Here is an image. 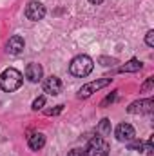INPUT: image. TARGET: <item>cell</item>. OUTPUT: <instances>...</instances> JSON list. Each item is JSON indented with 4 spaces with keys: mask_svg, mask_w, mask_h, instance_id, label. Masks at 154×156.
<instances>
[{
    "mask_svg": "<svg viewBox=\"0 0 154 156\" xmlns=\"http://www.w3.org/2000/svg\"><path fill=\"white\" fill-rule=\"evenodd\" d=\"M98 62H100L102 66H105V67L118 64V60H116V58H107V56H100V58H98Z\"/></svg>",
    "mask_w": 154,
    "mask_h": 156,
    "instance_id": "17",
    "label": "cell"
},
{
    "mask_svg": "<svg viewBox=\"0 0 154 156\" xmlns=\"http://www.w3.org/2000/svg\"><path fill=\"white\" fill-rule=\"evenodd\" d=\"M116 96H118V91H113L111 94H107L103 100H102V104H100V107H107V105H111L113 102L116 100Z\"/></svg>",
    "mask_w": 154,
    "mask_h": 156,
    "instance_id": "14",
    "label": "cell"
},
{
    "mask_svg": "<svg viewBox=\"0 0 154 156\" xmlns=\"http://www.w3.org/2000/svg\"><path fill=\"white\" fill-rule=\"evenodd\" d=\"M26 18L27 20H31V22H38L42 20L44 16H45V5L38 2V0H31V2H27V5H26Z\"/></svg>",
    "mask_w": 154,
    "mask_h": 156,
    "instance_id": "5",
    "label": "cell"
},
{
    "mask_svg": "<svg viewBox=\"0 0 154 156\" xmlns=\"http://www.w3.org/2000/svg\"><path fill=\"white\" fill-rule=\"evenodd\" d=\"M145 44L149 45V47H154V31H147V35H145Z\"/></svg>",
    "mask_w": 154,
    "mask_h": 156,
    "instance_id": "20",
    "label": "cell"
},
{
    "mask_svg": "<svg viewBox=\"0 0 154 156\" xmlns=\"http://www.w3.org/2000/svg\"><path fill=\"white\" fill-rule=\"evenodd\" d=\"M44 105H45V96H38V98L33 102V105H31V107H33V111H40Z\"/></svg>",
    "mask_w": 154,
    "mask_h": 156,
    "instance_id": "16",
    "label": "cell"
},
{
    "mask_svg": "<svg viewBox=\"0 0 154 156\" xmlns=\"http://www.w3.org/2000/svg\"><path fill=\"white\" fill-rule=\"evenodd\" d=\"M96 133H98L100 136H109V134H111V120H109V118H103V120L98 123Z\"/></svg>",
    "mask_w": 154,
    "mask_h": 156,
    "instance_id": "13",
    "label": "cell"
},
{
    "mask_svg": "<svg viewBox=\"0 0 154 156\" xmlns=\"http://www.w3.org/2000/svg\"><path fill=\"white\" fill-rule=\"evenodd\" d=\"M22 83H24V75L15 67H7L0 73V89L5 93H13L20 89Z\"/></svg>",
    "mask_w": 154,
    "mask_h": 156,
    "instance_id": "1",
    "label": "cell"
},
{
    "mask_svg": "<svg viewBox=\"0 0 154 156\" xmlns=\"http://www.w3.org/2000/svg\"><path fill=\"white\" fill-rule=\"evenodd\" d=\"M85 153H87V156H107L109 154V144L103 140V136H94L89 140Z\"/></svg>",
    "mask_w": 154,
    "mask_h": 156,
    "instance_id": "3",
    "label": "cell"
},
{
    "mask_svg": "<svg viewBox=\"0 0 154 156\" xmlns=\"http://www.w3.org/2000/svg\"><path fill=\"white\" fill-rule=\"evenodd\" d=\"M142 151H145V154L152 156L154 154V147H152V138H149L147 142H145V145L142 147Z\"/></svg>",
    "mask_w": 154,
    "mask_h": 156,
    "instance_id": "18",
    "label": "cell"
},
{
    "mask_svg": "<svg viewBox=\"0 0 154 156\" xmlns=\"http://www.w3.org/2000/svg\"><path fill=\"white\" fill-rule=\"evenodd\" d=\"M62 111H64V105H56L54 109H47L45 115H47V116H54V115H60Z\"/></svg>",
    "mask_w": 154,
    "mask_h": 156,
    "instance_id": "19",
    "label": "cell"
},
{
    "mask_svg": "<svg viewBox=\"0 0 154 156\" xmlns=\"http://www.w3.org/2000/svg\"><path fill=\"white\" fill-rule=\"evenodd\" d=\"M111 82H113V78H98L94 82H89V83L82 85V89L78 91V98H89L93 93H96V91L111 85Z\"/></svg>",
    "mask_w": 154,
    "mask_h": 156,
    "instance_id": "4",
    "label": "cell"
},
{
    "mask_svg": "<svg viewBox=\"0 0 154 156\" xmlns=\"http://www.w3.org/2000/svg\"><path fill=\"white\" fill-rule=\"evenodd\" d=\"M27 145L31 151H40L45 145V134L44 133H31L27 136Z\"/></svg>",
    "mask_w": 154,
    "mask_h": 156,
    "instance_id": "11",
    "label": "cell"
},
{
    "mask_svg": "<svg viewBox=\"0 0 154 156\" xmlns=\"http://www.w3.org/2000/svg\"><path fill=\"white\" fill-rule=\"evenodd\" d=\"M114 136L118 142H132L136 136V131L131 123H120L114 131Z\"/></svg>",
    "mask_w": 154,
    "mask_h": 156,
    "instance_id": "7",
    "label": "cell"
},
{
    "mask_svg": "<svg viewBox=\"0 0 154 156\" xmlns=\"http://www.w3.org/2000/svg\"><path fill=\"white\" fill-rule=\"evenodd\" d=\"M152 87H154V78L149 76V78H147V82L142 85V93H151V91H152Z\"/></svg>",
    "mask_w": 154,
    "mask_h": 156,
    "instance_id": "15",
    "label": "cell"
},
{
    "mask_svg": "<svg viewBox=\"0 0 154 156\" xmlns=\"http://www.w3.org/2000/svg\"><path fill=\"white\" fill-rule=\"evenodd\" d=\"M42 87H44V93H47L51 96H56V94L62 93V80L58 76H54V75H51L49 78L44 80Z\"/></svg>",
    "mask_w": 154,
    "mask_h": 156,
    "instance_id": "8",
    "label": "cell"
},
{
    "mask_svg": "<svg viewBox=\"0 0 154 156\" xmlns=\"http://www.w3.org/2000/svg\"><path fill=\"white\" fill-rule=\"evenodd\" d=\"M129 147H131V149H138V151H142L143 144H142V142H132V144H129Z\"/></svg>",
    "mask_w": 154,
    "mask_h": 156,
    "instance_id": "22",
    "label": "cell"
},
{
    "mask_svg": "<svg viewBox=\"0 0 154 156\" xmlns=\"http://www.w3.org/2000/svg\"><path fill=\"white\" fill-rule=\"evenodd\" d=\"M67 156H87V153H85V149H73V151H69Z\"/></svg>",
    "mask_w": 154,
    "mask_h": 156,
    "instance_id": "21",
    "label": "cell"
},
{
    "mask_svg": "<svg viewBox=\"0 0 154 156\" xmlns=\"http://www.w3.org/2000/svg\"><path fill=\"white\" fill-rule=\"evenodd\" d=\"M127 111L131 115H151L154 111V100L152 98H143V100H136L132 102Z\"/></svg>",
    "mask_w": 154,
    "mask_h": 156,
    "instance_id": "6",
    "label": "cell"
},
{
    "mask_svg": "<svg viewBox=\"0 0 154 156\" xmlns=\"http://www.w3.org/2000/svg\"><path fill=\"white\" fill-rule=\"evenodd\" d=\"M24 38L20 37V35H15V37H11V38L7 40V45H5V49H7V53L9 55H20L22 51H24Z\"/></svg>",
    "mask_w": 154,
    "mask_h": 156,
    "instance_id": "10",
    "label": "cell"
},
{
    "mask_svg": "<svg viewBox=\"0 0 154 156\" xmlns=\"http://www.w3.org/2000/svg\"><path fill=\"white\" fill-rule=\"evenodd\" d=\"M93 69H94V62L87 55H78L69 64V73L76 78H85L87 75H91Z\"/></svg>",
    "mask_w": 154,
    "mask_h": 156,
    "instance_id": "2",
    "label": "cell"
},
{
    "mask_svg": "<svg viewBox=\"0 0 154 156\" xmlns=\"http://www.w3.org/2000/svg\"><path fill=\"white\" fill-rule=\"evenodd\" d=\"M142 67H143V64H142L138 58H132V60L125 62L118 71H120V73H136V71H140Z\"/></svg>",
    "mask_w": 154,
    "mask_h": 156,
    "instance_id": "12",
    "label": "cell"
},
{
    "mask_svg": "<svg viewBox=\"0 0 154 156\" xmlns=\"http://www.w3.org/2000/svg\"><path fill=\"white\" fill-rule=\"evenodd\" d=\"M42 76H44V69H42L40 64H35V62L27 64V67H26V78L31 83H38L40 80H42Z\"/></svg>",
    "mask_w": 154,
    "mask_h": 156,
    "instance_id": "9",
    "label": "cell"
},
{
    "mask_svg": "<svg viewBox=\"0 0 154 156\" xmlns=\"http://www.w3.org/2000/svg\"><path fill=\"white\" fill-rule=\"evenodd\" d=\"M89 2H91V4H94V5H98V4H102L103 0H89Z\"/></svg>",
    "mask_w": 154,
    "mask_h": 156,
    "instance_id": "23",
    "label": "cell"
}]
</instances>
